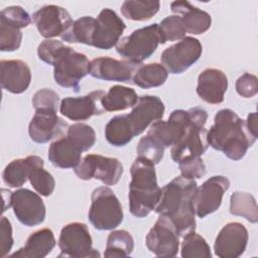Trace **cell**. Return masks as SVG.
I'll return each mask as SVG.
<instances>
[{"instance_id":"cell-37","label":"cell","mask_w":258,"mask_h":258,"mask_svg":"<svg viewBox=\"0 0 258 258\" xmlns=\"http://www.w3.org/2000/svg\"><path fill=\"white\" fill-rule=\"evenodd\" d=\"M21 27L8 20L0 18V50L14 51L21 45Z\"/></svg>"},{"instance_id":"cell-7","label":"cell","mask_w":258,"mask_h":258,"mask_svg":"<svg viewBox=\"0 0 258 258\" xmlns=\"http://www.w3.org/2000/svg\"><path fill=\"white\" fill-rule=\"evenodd\" d=\"M160 43L158 24L135 29L129 35L121 38L116 45L117 52L123 59L140 64L153 54Z\"/></svg>"},{"instance_id":"cell-28","label":"cell","mask_w":258,"mask_h":258,"mask_svg":"<svg viewBox=\"0 0 258 258\" xmlns=\"http://www.w3.org/2000/svg\"><path fill=\"white\" fill-rule=\"evenodd\" d=\"M137 101L138 96L132 88L115 85L103 96L101 104L105 112H116L134 107Z\"/></svg>"},{"instance_id":"cell-2","label":"cell","mask_w":258,"mask_h":258,"mask_svg":"<svg viewBox=\"0 0 258 258\" xmlns=\"http://www.w3.org/2000/svg\"><path fill=\"white\" fill-rule=\"evenodd\" d=\"M37 55L43 62L53 67V78L62 88L79 92L80 82L90 73L87 55L76 51L55 39H46L39 43Z\"/></svg>"},{"instance_id":"cell-36","label":"cell","mask_w":258,"mask_h":258,"mask_svg":"<svg viewBox=\"0 0 258 258\" xmlns=\"http://www.w3.org/2000/svg\"><path fill=\"white\" fill-rule=\"evenodd\" d=\"M160 43L164 44L168 41L180 40L185 37L186 29L179 15H170L161 20L158 24Z\"/></svg>"},{"instance_id":"cell-29","label":"cell","mask_w":258,"mask_h":258,"mask_svg":"<svg viewBox=\"0 0 258 258\" xmlns=\"http://www.w3.org/2000/svg\"><path fill=\"white\" fill-rule=\"evenodd\" d=\"M167 77L168 72L161 63H141L133 75L132 84L142 89H151L163 85Z\"/></svg>"},{"instance_id":"cell-18","label":"cell","mask_w":258,"mask_h":258,"mask_svg":"<svg viewBox=\"0 0 258 258\" xmlns=\"http://www.w3.org/2000/svg\"><path fill=\"white\" fill-rule=\"evenodd\" d=\"M106 93L102 90L93 91L81 97H67L60 101L59 112L72 121H85L95 115H102L105 110L101 100Z\"/></svg>"},{"instance_id":"cell-41","label":"cell","mask_w":258,"mask_h":258,"mask_svg":"<svg viewBox=\"0 0 258 258\" xmlns=\"http://www.w3.org/2000/svg\"><path fill=\"white\" fill-rule=\"evenodd\" d=\"M178 167L181 175L190 179L201 178L207 172L206 165L201 156L186 157L178 162Z\"/></svg>"},{"instance_id":"cell-24","label":"cell","mask_w":258,"mask_h":258,"mask_svg":"<svg viewBox=\"0 0 258 258\" xmlns=\"http://www.w3.org/2000/svg\"><path fill=\"white\" fill-rule=\"evenodd\" d=\"M170 9L174 14L181 17L186 33L203 34L207 32L212 25L211 15L191 5L188 1H174L170 4Z\"/></svg>"},{"instance_id":"cell-23","label":"cell","mask_w":258,"mask_h":258,"mask_svg":"<svg viewBox=\"0 0 258 258\" xmlns=\"http://www.w3.org/2000/svg\"><path fill=\"white\" fill-rule=\"evenodd\" d=\"M1 86L12 94L25 92L31 82V71L28 64L21 59H2Z\"/></svg>"},{"instance_id":"cell-39","label":"cell","mask_w":258,"mask_h":258,"mask_svg":"<svg viewBox=\"0 0 258 258\" xmlns=\"http://www.w3.org/2000/svg\"><path fill=\"white\" fill-rule=\"evenodd\" d=\"M3 181L10 187H21L27 177V163L25 158H17L10 161L3 170Z\"/></svg>"},{"instance_id":"cell-21","label":"cell","mask_w":258,"mask_h":258,"mask_svg":"<svg viewBox=\"0 0 258 258\" xmlns=\"http://www.w3.org/2000/svg\"><path fill=\"white\" fill-rule=\"evenodd\" d=\"M56 112L51 109L35 110V114L28 125V134L32 141L46 143L68 127V124L57 116Z\"/></svg>"},{"instance_id":"cell-43","label":"cell","mask_w":258,"mask_h":258,"mask_svg":"<svg viewBox=\"0 0 258 258\" xmlns=\"http://www.w3.org/2000/svg\"><path fill=\"white\" fill-rule=\"evenodd\" d=\"M0 18L15 23L21 28H25L31 23L30 15L21 6L5 7L0 12Z\"/></svg>"},{"instance_id":"cell-1","label":"cell","mask_w":258,"mask_h":258,"mask_svg":"<svg viewBox=\"0 0 258 258\" xmlns=\"http://www.w3.org/2000/svg\"><path fill=\"white\" fill-rule=\"evenodd\" d=\"M195 179L176 176L161 188L155 212L170 219L178 236L183 237L196 230V211L194 205L197 189Z\"/></svg>"},{"instance_id":"cell-26","label":"cell","mask_w":258,"mask_h":258,"mask_svg":"<svg viewBox=\"0 0 258 258\" xmlns=\"http://www.w3.org/2000/svg\"><path fill=\"white\" fill-rule=\"evenodd\" d=\"M55 244L53 232L48 228H43L33 232L27 238L25 245L11 254V257L43 258L53 250Z\"/></svg>"},{"instance_id":"cell-45","label":"cell","mask_w":258,"mask_h":258,"mask_svg":"<svg viewBox=\"0 0 258 258\" xmlns=\"http://www.w3.org/2000/svg\"><path fill=\"white\" fill-rule=\"evenodd\" d=\"M12 246V226L10 221L3 216L0 220V257H6L9 254Z\"/></svg>"},{"instance_id":"cell-30","label":"cell","mask_w":258,"mask_h":258,"mask_svg":"<svg viewBox=\"0 0 258 258\" xmlns=\"http://www.w3.org/2000/svg\"><path fill=\"white\" fill-rule=\"evenodd\" d=\"M95 27L96 18L92 16H83L75 20L60 38L69 43H83L92 46Z\"/></svg>"},{"instance_id":"cell-33","label":"cell","mask_w":258,"mask_h":258,"mask_svg":"<svg viewBox=\"0 0 258 258\" xmlns=\"http://www.w3.org/2000/svg\"><path fill=\"white\" fill-rule=\"evenodd\" d=\"M134 249V240L126 230L112 231L107 239L105 257H127Z\"/></svg>"},{"instance_id":"cell-6","label":"cell","mask_w":258,"mask_h":258,"mask_svg":"<svg viewBox=\"0 0 258 258\" xmlns=\"http://www.w3.org/2000/svg\"><path fill=\"white\" fill-rule=\"evenodd\" d=\"M88 218L92 226L100 231L114 230L123 222L122 205L109 186L93 190Z\"/></svg>"},{"instance_id":"cell-32","label":"cell","mask_w":258,"mask_h":258,"mask_svg":"<svg viewBox=\"0 0 258 258\" xmlns=\"http://www.w3.org/2000/svg\"><path fill=\"white\" fill-rule=\"evenodd\" d=\"M160 8L159 1L127 0L121 5V13L124 17L133 21H146L152 18Z\"/></svg>"},{"instance_id":"cell-14","label":"cell","mask_w":258,"mask_h":258,"mask_svg":"<svg viewBox=\"0 0 258 258\" xmlns=\"http://www.w3.org/2000/svg\"><path fill=\"white\" fill-rule=\"evenodd\" d=\"M230 187V180L224 175H214L197 187L194 198L196 215L205 218L216 212L223 200L224 194Z\"/></svg>"},{"instance_id":"cell-20","label":"cell","mask_w":258,"mask_h":258,"mask_svg":"<svg viewBox=\"0 0 258 258\" xmlns=\"http://www.w3.org/2000/svg\"><path fill=\"white\" fill-rule=\"evenodd\" d=\"M138 66L125 59L119 60L109 56H100L91 60L89 74L93 78L103 81L132 83L133 75Z\"/></svg>"},{"instance_id":"cell-40","label":"cell","mask_w":258,"mask_h":258,"mask_svg":"<svg viewBox=\"0 0 258 258\" xmlns=\"http://www.w3.org/2000/svg\"><path fill=\"white\" fill-rule=\"evenodd\" d=\"M164 149L165 148H163L161 145L145 135L140 138L136 148V152L138 157L144 158L145 160L156 165L163 158Z\"/></svg>"},{"instance_id":"cell-3","label":"cell","mask_w":258,"mask_h":258,"mask_svg":"<svg viewBox=\"0 0 258 258\" xmlns=\"http://www.w3.org/2000/svg\"><path fill=\"white\" fill-rule=\"evenodd\" d=\"M207 140L214 149L222 151L232 160L242 159L256 138L247 131L245 121L231 109H221L207 133Z\"/></svg>"},{"instance_id":"cell-38","label":"cell","mask_w":258,"mask_h":258,"mask_svg":"<svg viewBox=\"0 0 258 258\" xmlns=\"http://www.w3.org/2000/svg\"><path fill=\"white\" fill-rule=\"evenodd\" d=\"M67 136L77 144L83 152L91 149L96 142V133L94 129L85 123H75L69 126Z\"/></svg>"},{"instance_id":"cell-16","label":"cell","mask_w":258,"mask_h":258,"mask_svg":"<svg viewBox=\"0 0 258 258\" xmlns=\"http://www.w3.org/2000/svg\"><path fill=\"white\" fill-rule=\"evenodd\" d=\"M249 235L246 227L239 222L226 224L216 237L214 251L221 258H237L246 250Z\"/></svg>"},{"instance_id":"cell-46","label":"cell","mask_w":258,"mask_h":258,"mask_svg":"<svg viewBox=\"0 0 258 258\" xmlns=\"http://www.w3.org/2000/svg\"><path fill=\"white\" fill-rule=\"evenodd\" d=\"M245 125L249 134L257 139V114L256 112L250 113L245 121Z\"/></svg>"},{"instance_id":"cell-27","label":"cell","mask_w":258,"mask_h":258,"mask_svg":"<svg viewBox=\"0 0 258 258\" xmlns=\"http://www.w3.org/2000/svg\"><path fill=\"white\" fill-rule=\"evenodd\" d=\"M27 163V177L37 194L49 197L55 187V181L51 173L43 167V159L37 155H29L25 158Z\"/></svg>"},{"instance_id":"cell-8","label":"cell","mask_w":258,"mask_h":258,"mask_svg":"<svg viewBox=\"0 0 258 258\" xmlns=\"http://www.w3.org/2000/svg\"><path fill=\"white\" fill-rule=\"evenodd\" d=\"M123 171V164L118 158L101 154H87L75 167V173L80 179H99L106 185L116 184Z\"/></svg>"},{"instance_id":"cell-12","label":"cell","mask_w":258,"mask_h":258,"mask_svg":"<svg viewBox=\"0 0 258 258\" xmlns=\"http://www.w3.org/2000/svg\"><path fill=\"white\" fill-rule=\"evenodd\" d=\"M10 207L17 220L26 227L43 223L46 215L45 205L39 195L28 188H19L11 192Z\"/></svg>"},{"instance_id":"cell-11","label":"cell","mask_w":258,"mask_h":258,"mask_svg":"<svg viewBox=\"0 0 258 258\" xmlns=\"http://www.w3.org/2000/svg\"><path fill=\"white\" fill-rule=\"evenodd\" d=\"M145 243L148 250L158 257H174L179 249V236L170 219L159 215Z\"/></svg>"},{"instance_id":"cell-5","label":"cell","mask_w":258,"mask_h":258,"mask_svg":"<svg viewBox=\"0 0 258 258\" xmlns=\"http://www.w3.org/2000/svg\"><path fill=\"white\" fill-rule=\"evenodd\" d=\"M189 123L178 140L171 146L170 155L174 162L189 156H201L209 147L207 140V129L205 125L208 120V113L201 107L188 109Z\"/></svg>"},{"instance_id":"cell-35","label":"cell","mask_w":258,"mask_h":258,"mask_svg":"<svg viewBox=\"0 0 258 258\" xmlns=\"http://www.w3.org/2000/svg\"><path fill=\"white\" fill-rule=\"evenodd\" d=\"M180 254L182 258H211V248L204 237L195 231L182 237Z\"/></svg>"},{"instance_id":"cell-42","label":"cell","mask_w":258,"mask_h":258,"mask_svg":"<svg viewBox=\"0 0 258 258\" xmlns=\"http://www.w3.org/2000/svg\"><path fill=\"white\" fill-rule=\"evenodd\" d=\"M59 102L58 95L50 89L38 90L32 98V105L35 110L37 109H51L57 111Z\"/></svg>"},{"instance_id":"cell-4","label":"cell","mask_w":258,"mask_h":258,"mask_svg":"<svg viewBox=\"0 0 258 258\" xmlns=\"http://www.w3.org/2000/svg\"><path fill=\"white\" fill-rule=\"evenodd\" d=\"M130 173L129 210L134 217L144 218L155 209L161 195L154 164L137 156L131 165Z\"/></svg>"},{"instance_id":"cell-25","label":"cell","mask_w":258,"mask_h":258,"mask_svg":"<svg viewBox=\"0 0 258 258\" xmlns=\"http://www.w3.org/2000/svg\"><path fill=\"white\" fill-rule=\"evenodd\" d=\"M83 150L68 136L54 140L48 148V160L58 168H75L81 161Z\"/></svg>"},{"instance_id":"cell-22","label":"cell","mask_w":258,"mask_h":258,"mask_svg":"<svg viewBox=\"0 0 258 258\" xmlns=\"http://www.w3.org/2000/svg\"><path fill=\"white\" fill-rule=\"evenodd\" d=\"M227 89L228 78L219 69H206L198 77L197 94L203 101L209 104H221L224 101Z\"/></svg>"},{"instance_id":"cell-44","label":"cell","mask_w":258,"mask_h":258,"mask_svg":"<svg viewBox=\"0 0 258 258\" xmlns=\"http://www.w3.org/2000/svg\"><path fill=\"white\" fill-rule=\"evenodd\" d=\"M236 91L243 98L254 97L258 92L257 77L249 73L243 74L236 81Z\"/></svg>"},{"instance_id":"cell-17","label":"cell","mask_w":258,"mask_h":258,"mask_svg":"<svg viewBox=\"0 0 258 258\" xmlns=\"http://www.w3.org/2000/svg\"><path fill=\"white\" fill-rule=\"evenodd\" d=\"M189 119L188 110H174L166 121L160 119L153 122L146 135L163 148L171 147L183 133Z\"/></svg>"},{"instance_id":"cell-34","label":"cell","mask_w":258,"mask_h":258,"mask_svg":"<svg viewBox=\"0 0 258 258\" xmlns=\"http://www.w3.org/2000/svg\"><path fill=\"white\" fill-rule=\"evenodd\" d=\"M105 137L108 143L115 147L125 146L134 138L124 115H117L110 119L105 127Z\"/></svg>"},{"instance_id":"cell-19","label":"cell","mask_w":258,"mask_h":258,"mask_svg":"<svg viewBox=\"0 0 258 258\" xmlns=\"http://www.w3.org/2000/svg\"><path fill=\"white\" fill-rule=\"evenodd\" d=\"M125 28L126 24L114 10L104 8L96 18L92 46L100 49H111L117 45Z\"/></svg>"},{"instance_id":"cell-13","label":"cell","mask_w":258,"mask_h":258,"mask_svg":"<svg viewBox=\"0 0 258 258\" xmlns=\"http://www.w3.org/2000/svg\"><path fill=\"white\" fill-rule=\"evenodd\" d=\"M165 107L160 98L157 96L144 95L138 98L137 103L132 107V111L124 116L135 137L144 132L153 122L162 119Z\"/></svg>"},{"instance_id":"cell-10","label":"cell","mask_w":258,"mask_h":258,"mask_svg":"<svg viewBox=\"0 0 258 258\" xmlns=\"http://www.w3.org/2000/svg\"><path fill=\"white\" fill-rule=\"evenodd\" d=\"M202 52L203 45L200 40L185 36L165 48L161 53L160 61L169 74H182L200 59Z\"/></svg>"},{"instance_id":"cell-15","label":"cell","mask_w":258,"mask_h":258,"mask_svg":"<svg viewBox=\"0 0 258 258\" xmlns=\"http://www.w3.org/2000/svg\"><path fill=\"white\" fill-rule=\"evenodd\" d=\"M32 20L39 34L47 39L61 36L73 24L70 13L58 5H45L35 11Z\"/></svg>"},{"instance_id":"cell-31","label":"cell","mask_w":258,"mask_h":258,"mask_svg":"<svg viewBox=\"0 0 258 258\" xmlns=\"http://www.w3.org/2000/svg\"><path fill=\"white\" fill-rule=\"evenodd\" d=\"M230 213L240 216L250 223H257L258 210L253 195L246 191L233 192L230 197Z\"/></svg>"},{"instance_id":"cell-9","label":"cell","mask_w":258,"mask_h":258,"mask_svg":"<svg viewBox=\"0 0 258 258\" xmlns=\"http://www.w3.org/2000/svg\"><path fill=\"white\" fill-rule=\"evenodd\" d=\"M92 237L88 226L81 222L69 223L62 227L58 238L60 256L74 258L100 257L98 250L92 246Z\"/></svg>"}]
</instances>
